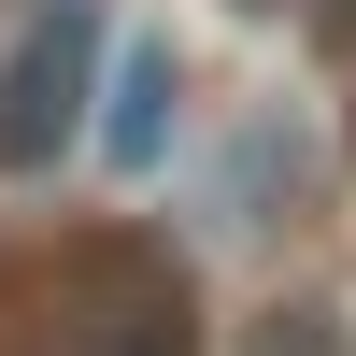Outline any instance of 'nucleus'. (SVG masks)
Here are the masks:
<instances>
[{"label":"nucleus","mask_w":356,"mask_h":356,"mask_svg":"<svg viewBox=\"0 0 356 356\" xmlns=\"http://www.w3.org/2000/svg\"><path fill=\"white\" fill-rule=\"evenodd\" d=\"M43 356H186V285L157 257H86Z\"/></svg>","instance_id":"obj_2"},{"label":"nucleus","mask_w":356,"mask_h":356,"mask_svg":"<svg viewBox=\"0 0 356 356\" xmlns=\"http://www.w3.org/2000/svg\"><path fill=\"white\" fill-rule=\"evenodd\" d=\"M157 129H171V57L157 43H129V72H114V157H157Z\"/></svg>","instance_id":"obj_3"},{"label":"nucleus","mask_w":356,"mask_h":356,"mask_svg":"<svg viewBox=\"0 0 356 356\" xmlns=\"http://www.w3.org/2000/svg\"><path fill=\"white\" fill-rule=\"evenodd\" d=\"M86 72H100V15L86 0H57L43 29L15 43V72H0V171H57L86 129Z\"/></svg>","instance_id":"obj_1"},{"label":"nucleus","mask_w":356,"mask_h":356,"mask_svg":"<svg viewBox=\"0 0 356 356\" xmlns=\"http://www.w3.org/2000/svg\"><path fill=\"white\" fill-rule=\"evenodd\" d=\"M243 356H356V328H342L328 300H271V314L243 328Z\"/></svg>","instance_id":"obj_4"}]
</instances>
